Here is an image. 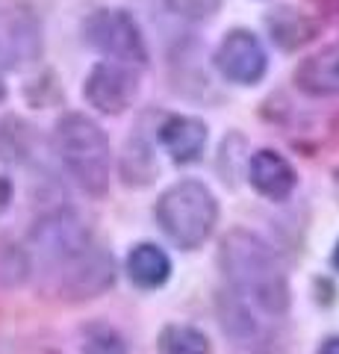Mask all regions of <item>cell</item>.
I'll return each mask as SVG.
<instances>
[{
    "label": "cell",
    "instance_id": "cell-1",
    "mask_svg": "<svg viewBox=\"0 0 339 354\" xmlns=\"http://www.w3.org/2000/svg\"><path fill=\"white\" fill-rule=\"evenodd\" d=\"M222 266L233 295L269 316H283L289 307V281L287 269L257 234L251 230H231L218 248Z\"/></svg>",
    "mask_w": 339,
    "mask_h": 354
},
{
    "label": "cell",
    "instance_id": "cell-2",
    "mask_svg": "<svg viewBox=\"0 0 339 354\" xmlns=\"http://www.w3.org/2000/svg\"><path fill=\"white\" fill-rule=\"evenodd\" d=\"M50 145L59 165L86 195L101 198L109 189L113 174V148L109 136L95 118L86 113H65L57 118Z\"/></svg>",
    "mask_w": 339,
    "mask_h": 354
},
{
    "label": "cell",
    "instance_id": "cell-3",
    "mask_svg": "<svg viewBox=\"0 0 339 354\" xmlns=\"http://www.w3.org/2000/svg\"><path fill=\"white\" fill-rule=\"evenodd\" d=\"M159 230L183 251L201 248L218 225V201L213 189L201 180H177L159 195L154 207Z\"/></svg>",
    "mask_w": 339,
    "mask_h": 354
},
{
    "label": "cell",
    "instance_id": "cell-4",
    "mask_svg": "<svg viewBox=\"0 0 339 354\" xmlns=\"http://www.w3.org/2000/svg\"><path fill=\"white\" fill-rule=\"evenodd\" d=\"M83 41L106 62H118L127 68H145L151 59L148 39L139 18L122 6H101L86 15L83 21Z\"/></svg>",
    "mask_w": 339,
    "mask_h": 354
},
{
    "label": "cell",
    "instance_id": "cell-5",
    "mask_svg": "<svg viewBox=\"0 0 339 354\" xmlns=\"http://www.w3.org/2000/svg\"><path fill=\"white\" fill-rule=\"evenodd\" d=\"M92 242L95 239L89 225L74 209H50V213L36 218V225L30 227V236H27L32 257L39 260L41 269H48L53 274L62 266H68L74 257H80Z\"/></svg>",
    "mask_w": 339,
    "mask_h": 354
},
{
    "label": "cell",
    "instance_id": "cell-6",
    "mask_svg": "<svg viewBox=\"0 0 339 354\" xmlns=\"http://www.w3.org/2000/svg\"><path fill=\"white\" fill-rule=\"evenodd\" d=\"M213 65L222 80L233 86H257L269 71V50L257 32L248 27L227 30L213 53Z\"/></svg>",
    "mask_w": 339,
    "mask_h": 354
},
{
    "label": "cell",
    "instance_id": "cell-7",
    "mask_svg": "<svg viewBox=\"0 0 339 354\" xmlns=\"http://www.w3.org/2000/svg\"><path fill=\"white\" fill-rule=\"evenodd\" d=\"M45 36L41 21L30 6H3L0 9V71H18L41 59Z\"/></svg>",
    "mask_w": 339,
    "mask_h": 354
},
{
    "label": "cell",
    "instance_id": "cell-8",
    "mask_svg": "<svg viewBox=\"0 0 339 354\" xmlns=\"http://www.w3.org/2000/svg\"><path fill=\"white\" fill-rule=\"evenodd\" d=\"M139 74L136 68L118 62H95L89 74L83 80V97L92 109H97L101 115H122L139 97Z\"/></svg>",
    "mask_w": 339,
    "mask_h": 354
},
{
    "label": "cell",
    "instance_id": "cell-9",
    "mask_svg": "<svg viewBox=\"0 0 339 354\" xmlns=\"http://www.w3.org/2000/svg\"><path fill=\"white\" fill-rule=\"evenodd\" d=\"M115 281V260L106 248L92 242L80 257H74L68 266L57 272V286L68 298H97L106 292Z\"/></svg>",
    "mask_w": 339,
    "mask_h": 354
},
{
    "label": "cell",
    "instance_id": "cell-10",
    "mask_svg": "<svg viewBox=\"0 0 339 354\" xmlns=\"http://www.w3.org/2000/svg\"><path fill=\"white\" fill-rule=\"evenodd\" d=\"M245 177L254 186V192L269 201H287L298 186V171L275 148H260L251 153L245 162Z\"/></svg>",
    "mask_w": 339,
    "mask_h": 354
},
{
    "label": "cell",
    "instance_id": "cell-11",
    "mask_svg": "<svg viewBox=\"0 0 339 354\" xmlns=\"http://www.w3.org/2000/svg\"><path fill=\"white\" fill-rule=\"evenodd\" d=\"M206 139H210V130L201 118L195 115H166L157 127V142L159 148L168 153L171 162L177 165H192L204 157Z\"/></svg>",
    "mask_w": 339,
    "mask_h": 354
},
{
    "label": "cell",
    "instance_id": "cell-12",
    "mask_svg": "<svg viewBox=\"0 0 339 354\" xmlns=\"http://www.w3.org/2000/svg\"><path fill=\"white\" fill-rule=\"evenodd\" d=\"M292 83L310 97H339V41L304 57L292 71Z\"/></svg>",
    "mask_w": 339,
    "mask_h": 354
},
{
    "label": "cell",
    "instance_id": "cell-13",
    "mask_svg": "<svg viewBox=\"0 0 339 354\" xmlns=\"http://www.w3.org/2000/svg\"><path fill=\"white\" fill-rule=\"evenodd\" d=\"M262 24H266L271 44L280 50H287V53L298 50L316 39V21L307 12H301V9H295L289 3L269 9L266 18H262Z\"/></svg>",
    "mask_w": 339,
    "mask_h": 354
},
{
    "label": "cell",
    "instance_id": "cell-14",
    "mask_svg": "<svg viewBox=\"0 0 339 354\" xmlns=\"http://www.w3.org/2000/svg\"><path fill=\"white\" fill-rule=\"evenodd\" d=\"M127 278L139 290H159L171 278V260L154 242H139L127 254Z\"/></svg>",
    "mask_w": 339,
    "mask_h": 354
},
{
    "label": "cell",
    "instance_id": "cell-15",
    "mask_svg": "<svg viewBox=\"0 0 339 354\" xmlns=\"http://www.w3.org/2000/svg\"><path fill=\"white\" fill-rule=\"evenodd\" d=\"M218 310H222V325H224V330L236 337L239 346L251 348V346H257V342L266 337L262 325L257 322L254 316H251V304L242 301L239 295H233V292L227 295L224 292L222 298H218Z\"/></svg>",
    "mask_w": 339,
    "mask_h": 354
},
{
    "label": "cell",
    "instance_id": "cell-16",
    "mask_svg": "<svg viewBox=\"0 0 339 354\" xmlns=\"http://www.w3.org/2000/svg\"><path fill=\"white\" fill-rule=\"evenodd\" d=\"M36 153V127L18 115L0 118V160L27 162Z\"/></svg>",
    "mask_w": 339,
    "mask_h": 354
},
{
    "label": "cell",
    "instance_id": "cell-17",
    "mask_svg": "<svg viewBox=\"0 0 339 354\" xmlns=\"http://www.w3.org/2000/svg\"><path fill=\"white\" fill-rule=\"evenodd\" d=\"M157 162H154V148L148 145L145 139L139 136H130L127 145H124V157H122V177L127 186H145L154 180L157 174Z\"/></svg>",
    "mask_w": 339,
    "mask_h": 354
},
{
    "label": "cell",
    "instance_id": "cell-18",
    "mask_svg": "<svg viewBox=\"0 0 339 354\" xmlns=\"http://www.w3.org/2000/svg\"><path fill=\"white\" fill-rule=\"evenodd\" d=\"M159 354H210V339L198 328L168 325L159 334Z\"/></svg>",
    "mask_w": 339,
    "mask_h": 354
},
{
    "label": "cell",
    "instance_id": "cell-19",
    "mask_svg": "<svg viewBox=\"0 0 339 354\" xmlns=\"http://www.w3.org/2000/svg\"><path fill=\"white\" fill-rule=\"evenodd\" d=\"M83 354H127V346L109 325H89L83 330Z\"/></svg>",
    "mask_w": 339,
    "mask_h": 354
},
{
    "label": "cell",
    "instance_id": "cell-20",
    "mask_svg": "<svg viewBox=\"0 0 339 354\" xmlns=\"http://www.w3.org/2000/svg\"><path fill=\"white\" fill-rule=\"evenodd\" d=\"M9 204H12V180L0 174V213H6Z\"/></svg>",
    "mask_w": 339,
    "mask_h": 354
},
{
    "label": "cell",
    "instance_id": "cell-21",
    "mask_svg": "<svg viewBox=\"0 0 339 354\" xmlns=\"http://www.w3.org/2000/svg\"><path fill=\"white\" fill-rule=\"evenodd\" d=\"M319 354H339V337H327L319 346Z\"/></svg>",
    "mask_w": 339,
    "mask_h": 354
},
{
    "label": "cell",
    "instance_id": "cell-22",
    "mask_svg": "<svg viewBox=\"0 0 339 354\" xmlns=\"http://www.w3.org/2000/svg\"><path fill=\"white\" fill-rule=\"evenodd\" d=\"M6 95H9V88H6V77H3V71H0V104L6 101Z\"/></svg>",
    "mask_w": 339,
    "mask_h": 354
},
{
    "label": "cell",
    "instance_id": "cell-23",
    "mask_svg": "<svg viewBox=\"0 0 339 354\" xmlns=\"http://www.w3.org/2000/svg\"><path fill=\"white\" fill-rule=\"evenodd\" d=\"M333 195H336V201H339V169L333 171Z\"/></svg>",
    "mask_w": 339,
    "mask_h": 354
},
{
    "label": "cell",
    "instance_id": "cell-24",
    "mask_svg": "<svg viewBox=\"0 0 339 354\" xmlns=\"http://www.w3.org/2000/svg\"><path fill=\"white\" fill-rule=\"evenodd\" d=\"M333 269L339 272V242H336V248H333Z\"/></svg>",
    "mask_w": 339,
    "mask_h": 354
}]
</instances>
